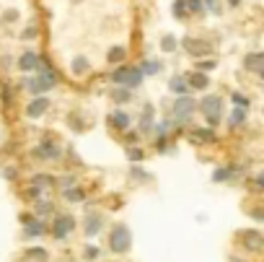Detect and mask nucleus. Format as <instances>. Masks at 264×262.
Instances as JSON below:
<instances>
[{
  "label": "nucleus",
  "instance_id": "obj_1",
  "mask_svg": "<svg viewBox=\"0 0 264 262\" xmlns=\"http://www.w3.org/2000/svg\"><path fill=\"white\" fill-rule=\"evenodd\" d=\"M143 78L145 75L140 73V68H132V65H117L112 73V83L119 88H130V91L143 86Z\"/></svg>",
  "mask_w": 264,
  "mask_h": 262
},
{
  "label": "nucleus",
  "instance_id": "obj_2",
  "mask_svg": "<svg viewBox=\"0 0 264 262\" xmlns=\"http://www.w3.org/2000/svg\"><path fill=\"white\" fill-rule=\"evenodd\" d=\"M24 86H26L34 96H42V94H47V91H52V88L57 86V73H55L52 68H44V70H39V73L34 75V78H26Z\"/></svg>",
  "mask_w": 264,
  "mask_h": 262
},
{
  "label": "nucleus",
  "instance_id": "obj_3",
  "mask_svg": "<svg viewBox=\"0 0 264 262\" xmlns=\"http://www.w3.org/2000/svg\"><path fill=\"white\" fill-rule=\"evenodd\" d=\"M197 109L202 112V117H205L210 122V127H217L220 125V117H223V99L220 96H202V101H197Z\"/></svg>",
  "mask_w": 264,
  "mask_h": 262
},
{
  "label": "nucleus",
  "instance_id": "obj_4",
  "mask_svg": "<svg viewBox=\"0 0 264 262\" xmlns=\"http://www.w3.org/2000/svg\"><path fill=\"white\" fill-rule=\"evenodd\" d=\"M130 246H132V234H130V228L124 226V223L114 226L112 236H109V249H112L114 254H124V252H130Z\"/></svg>",
  "mask_w": 264,
  "mask_h": 262
},
{
  "label": "nucleus",
  "instance_id": "obj_5",
  "mask_svg": "<svg viewBox=\"0 0 264 262\" xmlns=\"http://www.w3.org/2000/svg\"><path fill=\"white\" fill-rule=\"evenodd\" d=\"M70 231H75V218L70 213H57L52 221V234L55 239H68Z\"/></svg>",
  "mask_w": 264,
  "mask_h": 262
},
{
  "label": "nucleus",
  "instance_id": "obj_6",
  "mask_svg": "<svg viewBox=\"0 0 264 262\" xmlns=\"http://www.w3.org/2000/svg\"><path fill=\"white\" fill-rule=\"evenodd\" d=\"M197 112V101L192 96H179L176 104H174V117L181 122V125H186V122L192 119V114Z\"/></svg>",
  "mask_w": 264,
  "mask_h": 262
},
{
  "label": "nucleus",
  "instance_id": "obj_7",
  "mask_svg": "<svg viewBox=\"0 0 264 262\" xmlns=\"http://www.w3.org/2000/svg\"><path fill=\"white\" fill-rule=\"evenodd\" d=\"M34 156L42 159V161H57V159L62 156V148H60L55 141H42V143H37V148H34Z\"/></svg>",
  "mask_w": 264,
  "mask_h": 262
},
{
  "label": "nucleus",
  "instance_id": "obj_8",
  "mask_svg": "<svg viewBox=\"0 0 264 262\" xmlns=\"http://www.w3.org/2000/svg\"><path fill=\"white\" fill-rule=\"evenodd\" d=\"M101 228H104V215L96 213V210H91V213L86 215V221H83V234H86L88 239H93V236L101 234Z\"/></svg>",
  "mask_w": 264,
  "mask_h": 262
},
{
  "label": "nucleus",
  "instance_id": "obj_9",
  "mask_svg": "<svg viewBox=\"0 0 264 262\" xmlns=\"http://www.w3.org/2000/svg\"><path fill=\"white\" fill-rule=\"evenodd\" d=\"M181 47L189 52L192 57H202V55H210V52H212V47H210L207 42L194 39V37H184V39H181Z\"/></svg>",
  "mask_w": 264,
  "mask_h": 262
},
{
  "label": "nucleus",
  "instance_id": "obj_10",
  "mask_svg": "<svg viewBox=\"0 0 264 262\" xmlns=\"http://www.w3.org/2000/svg\"><path fill=\"white\" fill-rule=\"evenodd\" d=\"M241 241H243V246H246V249H251V252H259L261 246H264V236H261V231H256V228H248V231H243Z\"/></svg>",
  "mask_w": 264,
  "mask_h": 262
},
{
  "label": "nucleus",
  "instance_id": "obj_11",
  "mask_svg": "<svg viewBox=\"0 0 264 262\" xmlns=\"http://www.w3.org/2000/svg\"><path fill=\"white\" fill-rule=\"evenodd\" d=\"M47 109H50V99H47V96H34V101L26 106V117L37 119V117H42Z\"/></svg>",
  "mask_w": 264,
  "mask_h": 262
},
{
  "label": "nucleus",
  "instance_id": "obj_12",
  "mask_svg": "<svg viewBox=\"0 0 264 262\" xmlns=\"http://www.w3.org/2000/svg\"><path fill=\"white\" fill-rule=\"evenodd\" d=\"M184 81H186V86H189V88H194V91H205L207 86H210V78H207V75L205 73H189V75H184Z\"/></svg>",
  "mask_w": 264,
  "mask_h": 262
},
{
  "label": "nucleus",
  "instance_id": "obj_13",
  "mask_svg": "<svg viewBox=\"0 0 264 262\" xmlns=\"http://www.w3.org/2000/svg\"><path fill=\"white\" fill-rule=\"evenodd\" d=\"M39 55L37 52H24L21 57H19V70H24V73H31V70H39Z\"/></svg>",
  "mask_w": 264,
  "mask_h": 262
},
{
  "label": "nucleus",
  "instance_id": "obj_14",
  "mask_svg": "<svg viewBox=\"0 0 264 262\" xmlns=\"http://www.w3.org/2000/svg\"><path fill=\"white\" fill-rule=\"evenodd\" d=\"M236 174H241V166H220V169H215L212 172V182H228L230 177H236Z\"/></svg>",
  "mask_w": 264,
  "mask_h": 262
},
{
  "label": "nucleus",
  "instance_id": "obj_15",
  "mask_svg": "<svg viewBox=\"0 0 264 262\" xmlns=\"http://www.w3.org/2000/svg\"><path fill=\"white\" fill-rule=\"evenodd\" d=\"M243 68L251 70V73H261V68H264V55H261V52L246 55V57H243Z\"/></svg>",
  "mask_w": 264,
  "mask_h": 262
},
{
  "label": "nucleus",
  "instance_id": "obj_16",
  "mask_svg": "<svg viewBox=\"0 0 264 262\" xmlns=\"http://www.w3.org/2000/svg\"><path fill=\"white\" fill-rule=\"evenodd\" d=\"M109 122L119 130V133H124V130H130V114L127 112H122V109H117V112H112V117H109Z\"/></svg>",
  "mask_w": 264,
  "mask_h": 262
},
{
  "label": "nucleus",
  "instance_id": "obj_17",
  "mask_svg": "<svg viewBox=\"0 0 264 262\" xmlns=\"http://www.w3.org/2000/svg\"><path fill=\"white\" fill-rule=\"evenodd\" d=\"M189 141L192 143H215V133L210 130V127H197V130H192L189 133Z\"/></svg>",
  "mask_w": 264,
  "mask_h": 262
},
{
  "label": "nucleus",
  "instance_id": "obj_18",
  "mask_svg": "<svg viewBox=\"0 0 264 262\" xmlns=\"http://www.w3.org/2000/svg\"><path fill=\"white\" fill-rule=\"evenodd\" d=\"M153 114H155V109H153L150 104H145L143 106V114H140V133H148L153 127Z\"/></svg>",
  "mask_w": 264,
  "mask_h": 262
},
{
  "label": "nucleus",
  "instance_id": "obj_19",
  "mask_svg": "<svg viewBox=\"0 0 264 262\" xmlns=\"http://www.w3.org/2000/svg\"><path fill=\"white\" fill-rule=\"evenodd\" d=\"M168 88L174 91L176 96H186V91H189V86H186V81H184V75H174V78L168 81Z\"/></svg>",
  "mask_w": 264,
  "mask_h": 262
},
{
  "label": "nucleus",
  "instance_id": "obj_20",
  "mask_svg": "<svg viewBox=\"0 0 264 262\" xmlns=\"http://www.w3.org/2000/svg\"><path fill=\"white\" fill-rule=\"evenodd\" d=\"M42 234H44V223L42 221H26V228H24L26 239H34V236H42Z\"/></svg>",
  "mask_w": 264,
  "mask_h": 262
},
{
  "label": "nucleus",
  "instance_id": "obj_21",
  "mask_svg": "<svg viewBox=\"0 0 264 262\" xmlns=\"http://www.w3.org/2000/svg\"><path fill=\"white\" fill-rule=\"evenodd\" d=\"M163 63H158V60H145V63H140V73L143 75H155V73H161Z\"/></svg>",
  "mask_w": 264,
  "mask_h": 262
},
{
  "label": "nucleus",
  "instance_id": "obj_22",
  "mask_svg": "<svg viewBox=\"0 0 264 262\" xmlns=\"http://www.w3.org/2000/svg\"><path fill=\"white\" fill-rule=\"evenodd\" d=\"M62 197H65L68 203H83V200H86V192H83L81 187H68L65 192H62Z\"/></svg>",
  "mask_w": 264,
  "mask_h": 262
},
{
  "label": "nucleus",
  "instance_id": "obj_23",
  "mask_svg": "<svg viewBox=\"0 0 264 262\" xmlns=\"http://www.w3.org/2000/svg\"><path fill=\"white\" fill-rule=\"evenodd\" d=\"M124 55H127V50H124V47H119V44H117V47H112V50H109L106 60H109L112 65H119L122 60H124Z\"/></svg>",
  "mask_w": 264,
  "mask_h": 262
},
{
  "label": "nucleus",
  "instance_id": "obj_24",
  "mask_svg": "<svg viewBox=\"0 0 264 262\" xmlns=\"http://www.w3.org/2000/svg\"><path fill=\"white\" fill-rule=\"evenodd\" d=\"M243 122H246V109L233 106V112H230V127H241Z\"/></svg>",
  "mask_w": 264,
  "mask_h": 262
},
{
  "label": "nucleus",
  "instance_id": "obj_25",
  "mask_svg": "<svg viewBox=\"0 0 264 262\" xmlns=\"http://www.w3.org/2000/svg\"><path fill=\"white\" fill-rule=\"evenodd\" d=\"M88 70H91V63H88L86 57H75V60H73V73H75V75H86Z\"/></svg>",
  "mask_w": 264,
  "mask_h": 262
},
{
  "label": "nucleus",
  "instance_id": "obj_26",
  "mask_svg": "<svg viewBox=\"0 0 264 262\" xmlns=\"http://www.w3.org/2000/svg\"><path fill=\"white\" fill-rule=\"evenodd\" d=\"M112 99H114L117 104H124V101L132 99V94H130V88H114V91H112Z\"/></svg>",
  "mask_w": 264,
  "mask_h": 262
},
{
  "label": "nucleus",
  "instance_id": "obj_27",
  "mask_svg": "<svg viewBox=\"0 0 264 262\" xmlns=\"http://www.w3.org/2000/svg\"><path fill=\"white\" fill-rule=\"evenodd\" d=\"M52 184H57V179L55 177H47V174H37L34 177V187H52Z\"/></svg>",
  "mask_w": 264,
  "mask_h": 262
},
{
  "label": "nucleus",
  "instance_id": "obj_28",
  "mask_svg": "<svg viewBox=\"0 0 264 262\" xmlns=\"http://www.w3.org/2000/svg\"><path fill=\"white\" fill-rule=\"evenodd\" d=\"M202 8L210 11V13H215V16H220V11H223L220 0H202Z\"/></svg>",
  "mask_w": 264,
  "mask_h": 262
},
{
  "label": "nucleus",
  "instance_id": "obj_29",
  "mask_svg": "<svg viewBox=\"0 0 264 262\" xmlns=\"http://www.w3.org/2000/svg\"><path fill=\"white\" fill-rule=\"evenodd\" d=\"M171 11H174V16H176V19H186V16H189V13H186V3H184V0H174Z\"/></svg>",
  "mask_w": 264,
  "mask_h": 262
},
{
  "label": "nucleus",
  "instance_id": "obj_30",
  "mask_svg": "<svg viewBox=\"0 0 264 262\" xmlns=\"http://www.w3.org/2000/svg\"><path fill=\"white\" fill-rule=\"evenodd\" d=\"M161 50H163V52H174V50H176V37L166 34V37L161 39Z\"/></svg>",
  "mask_w": 264,
  "mask_h": 262
},
{
  "label": "nucleus",
  "instance_id": "obj_31",
  "mask_svg": "<svg viewBox=\"0 0 264 262\" xmlns=\"http://www.w3.org/2000/svg\"><path fill=\"white\" fill-rule=\"evenodd\" d=\"M184 3H186V13H205L202 0H184Z\"/></svg>",
  "mask_w": 264,
  "mask_h": 262
},
{
  "label": "nucleus",
  "instance_id": "obj_32",
  "mask_svg": "<svg viewBox=\"0 0 264 262\" xmlns=\"http://www.w3.org/2000/svg\"><path fill=\"white\" fill-rule=\"evenodd\" d=\"M230 99H233V104H236V106H241V109H248V96H243V94H238V91H236Z\"/></svg>",
  "mask_w": 264,
  "mask_h": 262
},
{
  "label": "nucleus",
  "instance_id": "obj_33",
  "mask_svg": "<svg viewBox=\"0 0 264 262\" xmlns=\"http://www.w3.org/2000/svg\"><path fill=\"white\" fill-rule=\"evenodd\" d=\"M215 68H217L215 60H199V63H197V70H199V73H205V70H215Z\"/></svg>",
  "mask_w": 264,
  "mask_h": 262
},
{
  "label": "nucleus",
  "instance_id": "obj_34",
  "mask_svg": "<svg viewBox=\"0 0 264 262\" xmlns=\"http://www.w3.org/2000/svg\"><path fill=\"white\" fill-rule=\"evenodd\" d=\"M29 257H31V259L44 262V259H47V249H42V246H39V249H29Z\"/></svg>",
  "mask_w": 264,
  "mask_h": 262
},
{
  "label": "nucleus",
  "instance_id": "obj_35",
  "mask_svg": "<svg viewBox=\"0 0 264 262\" xmlns=\"http://www.w3.org/2000/svg\"><path fill=\"white\" fill-rule=\"evenodd\" d=\"M99 254H101V249H99V246H86V259H99Z\"/></svg>",
  "mask_w": 264,
  "mask_h": 262
},
{
  "label": "nucleus",
  "instance_id": "obj_36",
  "mask_svg": "<svg viewBox=\"0 0 264 262\" xmlns=\"http://www.w3.org/2000/svg\"><path fill=\"white\" fill-rule=\"evenodd\" d=\"M251 190H254V192H261V190H264V174H256V177H254Z\"/></svg>",
  "mask_w": 264,
  "mask_h": 262
},
{
  "label": "nucleus",
  "instance_id": "obj_37",
  "mask_svg": "<svg viewBox=\"0 0 264 262\" xmlns=\"http://www.w3.org/2000/svg\"><path fill=\"white\" fill-rule=\"evenodd\" d=\"M34 213H39V215H47V213H52V203H37Z\"/></svg>",
  "mask_w": 264,
  "mask_h": 262
},
{
  "label": "nucleus",
  "instance_id": "obj_38",
  "mask_svg": "<svg viewBox=\"0 0 264 262\" xmlns=\"http://www.w3.org/2000/svg\"><path fill=\"white\" fill-rule=\"evenodd\" d=\"M127 159H130V161H143V151L130 148V151H127Z\"/></svg>",
  "mask_w": 264,
  "mask_h": 262
},
{
  "label": "nucleus",
  "instance_id": "obj_39",
  "mask_svg": "<svg viewBox=\"0 0 264 262\" xmlns=\"http://www.w3.org/2000/svg\"><path fill=\"white\" fill-rule=\"evenodd\" d=\"M155 148H158V151H166V148H168L166 135H158V141H155Z\"/></svg>",
  "mask_w": 264,
  "mask_h": 262
},
{
  "label": "nucleus",
  "instance_id": "obj_40",
  "mask_svg": "<svg viewBox=\"0 0 264 262\" xmlns=\"http://www.w3.org/2000/svg\"><path fill=\"white\" fill-rule=\"evenodd\" d=\"M37 34H39V32H37V26H29L26 32H24V39H34Z\"/></svg>",
  "mask_w": 264,
  "mask_h": 262
},
{
  "label": "nucleus",
  "instance_id": "obj_41",
  "mask_svg": "<svg viewBox=\"0 0 264 262\" xmlns=\"http://www.w3.org/2000/svg\"><path fill=\"white\" fill-rule=\"evenodd\" d=\"M132 177H135V179H143V182H148V179H150V174H145V172H137V169H132Z\"/></svg>",
  "mask_w": 264,
  "mask_h": 262
},
{
  "label": "nucleus",
  "instance_id": "obj_42",
  "mask_svg": "<svg viewBox=\"0 0 264 262\" xmlns=\"http://www.w3.org/2000/svg\"><path fill=\"white\" fill-rule=\"evenodd\" d=\"M39 195H42V190H39V187H29V192H26V197H31V200H34V197L39 200Z\"/></svg>",
  "mask_w": 264,
  "mask_h": 262
},
{
  "label": "nucleus",
  "instance_id": "obj_43",
  "mask_svg": "<svg viewBox=\"0 0 264 262\" xmlns=\"http://www.w3.org/2000/svg\"><path fill=\"white\" fill-rule=\"evenodd\" d=\"M251 215H254L256 221H264V213H261V208H254V210H251Z\"/></svg>",
  "mask_w": 264,
  "mask_h": 262
},
{
  "label": "nucleus",
  "instance_id": "obj_44",
  "mask_svg": "<svg viewBox=\"0 0 264 262\" xmlns=\"http://www.w3.org/2000/svg\"><path fill=\"white\" fill-rule=\"evenodd\" d=\"M228 6H230V8H238V6H241V0H228Z\"/></svg>",
  "mask_w": 264,
  "mask_h": 262
},
{
  "label": "nucleus",
  "instance_id": "obj_45",
  "mask_svg": "<svg viewBox=\"0 0 264 262\" xmlns=\"http://www.w3.org/2000/svg\"><path fill=\"white\" fill-rule=\"evenodd\" d=\"M238 262H241V259H238Z\"/></svg>",
  "mask_w": 264,
  "mask_h": 262
}]
</instances>
